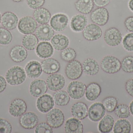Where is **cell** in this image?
<instances>
[{"label":"cell","mask_w":133,"mask_h":133,"mask_svg":"<svg viewBox=\"0 0 133 133\" xmlns=\"http://www.w3.org/2000/svg\"><path fill=\"white\" fill-rule=\"evenodd\" d=\"M33 16L36 21L41 24L48 23L51 18L50 12L44 8L36 9L34 12Z\"/></svg>","instance_id":"cell-28"},{"label":"cell","mask_w":133,"mask_h":133,"mask_svg":"<svg viewBox=\"0 0 133 133\" xmlns=\"http://www.w3.org/2000/svg\"><path fill=\"white\" fill-rule=\"evenodd\" d=\"M130 110L131 114L133 116V101L132 102L130 105Z\"/></svg>","instance_id":"cell-49"},{"label":"cell","mask_w":133,"mask_h":133,"mask_svg":"<svg viewBox=\"0 0 133 133\" xmlns=\"http://www.w3.org/2000/svg\"><path fill=\"white\" fill-rule=\"evenodd\" d=\"M54 30L51 26L48 24L40 25L36 30V36L42 41L50 40L54 35Z\"/></svg>","instance_id":"cell-17"},{"label":"cell","mask_w":133,"mask_h":133,"mask_svg":"<svg viewBox=\"0 0 133 133\" xmlns=\"http://www.w3.org/2000/svg\"><path fill=\"white\" fill-rule=\"evenodd\" d=\"M75 8L78 11L83 14H88L94 8L93 0H77L75 3Z\"/></svg>","instance_id":"cell-30"},{"label":"cell","mask_w":133,"mask_h":133,"mask_svg":"<svg viewBox=\"0 0 133 133\" xmlns=\"http://www.w3.org/2000/svg\"><path fill=\"white\" fill-rule=\"evenodd\" d=\"M35 133H53L52 127L46 123H42L37 125L35 129Z\"/></svg>","instance_id":"cell-42"},{"label":"cell","mask_w":133,"mask_h":133,"mask_svg":"<svg viewBox=\"0 0 133 133\" xmlns=\"http://www.w3.org/2000/svg\"><path fill=\"white\" fill-rule=\"evenodd\" d=\"M121 68L124 72L128 73L133 72V56H128L123 59Z\"/></svg>","instance_id":"cell-38"},{"label":"cell","mask_w":133,"mask_h":133,"mask_svg":"<svg viewBox=\"0 0 133 133\" xmlns=\"http://www.w3.org/2000/svg\"><path fill=\"white\" fill-rule=\"evenodd\" d=\"M26 103L21 99H15L12 101L9 108L10 115L15 117L22 116L26 112Z\"/></svg>","instance_id":"cell-15"},{"label":"cell","mask_w":133,"mask_h":133,"mask_svg":"<svg viewBox=\"0 0 133 133\" xmlns=\"http://www.w3.org/2000/svg\"><path fill=\"white\" fill-rule=\"evenodd\" d=\"M101 93V88L97 83L90 84L87 87L86 98L90 101H94L97 99Z\"/></svg>","instance_id":"cell-29"},{"label":"cell","mask_w":133,"mask_h":133,"mask_svg":"<svg viewBox=\"0 0 133 133\" xmlns=\"http://www.w3.org/2000/svg\"><path fill=\"white\" fill-rule=\"evenodd\" d=\"M94 4L98 8H104L108 5L111 0H93Z\"/></svg>","instance_id":"cell-45"},{"label":"cell","mask_w":133,"mask_h":133,"mask_svg":"<svg viewBox=\"0 0 133 133\" xmlns=\"http://www.w3.org/2000/svg\"><path fill=\"white\" fill-rule=\"evenodd\" d=\"M43 71L46 74H52L59 72L61 65L58 61L53 58L44 59L41 62Z\"/></svg>","instance_id":"cell-22"},{"label":"cell","mask_w":133,"mask_h":133,"mask_svg":"<svg viewBox=\"0 0 133 133\" xmlns=\"http://www.w3.org/2000/svg\"><path fill=\"white\" fill-rule=\"evenodd\" d=\"M125 88L127 93L133 97V79H130L126 83Z\"/></svg>","instance_id":"cell-46"},{"label":"cell","mask_w":133,"mask_h":133,"mask_svg":"<svg viewBox=\"0 0 133 133\" xmlns=\"http://www.w3.org/2000/svg\"><path fill=\"white\" fill-rule=\"evenodd\" d=\"M65 132L81 133L83 132V127L81 122L76 118H70L66 121L64 126Z\"/></svg>","instance_id":"cell-25"},{"label":"cell","mask_w":133,"mask_h":133,"mask_svg":"<svg viewBox=\"0 0 133 133\" xmlns=\"http://www.w3.org/2000/svg\"><path fill=\"white\" fill-rule=\"evenodd\" d=\"M87 86L80 81H73L69 84L67 87V93L74 99H80L85 94Z\"/></svg>","instance_id":"cell-5"},{"label":"cell","mask_w":133,"mask_h":133,"mask_svg":"<svg viewBox=\"0 0 133 133\" xmlns=\"http://www.w3.org/2000/svg\"><path fill=\"white\" fill-rule=\"evenodd\" d=\"M39 118L34 112H28L23 115L19 119L20 125L25 129H31L38 124Z\"/></svg>","instance_id":"cell-14"},{"label":"cell","mask_w":133,"mask_h":133,"mask_svg":"<svg viewBox=\"0 0 133 133\" xmlns=\"http://www.w3.org/2000/svg\"><path fill=\"white\" fill-rule=\"evenodd\" d=\"M71 113L74 118L79 120L84 119L88 116L87 106L82 102L75 103L71 108Z\"/></svg>","instance_id":"cell-24"},{"label":"cell","mask_w":133,"mask_h":133,"mask_svg":"<svg viewBox=\"0 0 133 133\" xmlns=\"http://www.w3.org/2000/svg\"><path fill=\"white\" fill-rule=\"evenodd\" d=\"M13 1L15 2H21L23 1L24 0H12Z\"/></svg>","instance_id":"cell-50"},{"label":"cell","mask_w":133,"mask_h":133,"mask_svg":"<svg viewBox=\"0 0 133 133\" xmlns=\"http://www.w3.org/2000/svg\"><path fill=\"white\" fill-rule=\"evenodd\" d=\"M102 69L109 74L116 73L121 68V62L117 58L112 55L105 56L101 62Z\"/></svg>","instance_id":"cell-2"},{"label":"cell","mask_w":133,"mask_h":133,"mask_svg":"<svg viewBox=\"0 0 133 133\" xmlns=\"http://www.w3.org/2000/svg\"><path fill=\"white\" fill-rule=\"evenodd\" d=\"M54 49L50 43L46 41H42L39 43L36 48V53L41 59H46L52 56Z\"/></svg>","instance_id":"cell-21"},{"label":"cell","mask_w":133,"mask_h":133,"mask_svg":"<svg viewBox=\"0 0 133 133\" xmlns=\"http://www.w3.org/2000/svg\"><path fill=\"white\" fill-rule=\"evenodd\" d=\"M55 102L58 106L67 105L69 102L70 98L68 93L64 91H59L53 94Z\"/></svg>","instance_id":"cell-33"},{"label":"cell","mask_w":133,"mask_h":133,"mask_svg":"<svg viewBox=\"0 0 133 133\" xmlns=\"http://www.w3.org/2000/svg\"><path fill=\"white\" fill-rule=\"evenodd\" d=\"M36 106L38 110L41 112L47 113L54 107V101L50 95L43 94L37 99Z\"/></svg>","instance_id":"cell-13"},{"label":"cell","mask_w":133,"mask_h":133,"mask_svg":"<svg viewBox=\"0 0 133 133\" xmlns=\"http://www.w3.org/2000/svg\"><path fill=\"white\" fill-rule=\"evenodd\" d=\"M115 123L114 118L109 115L104 116L98 125V130L102 133H109L112 130Z\"/></svg>","instance_id":"cell-31"},{"label":"cell","mask_w":133,"mask_h":133,"mask_svg":"<svg viewBox=\"0 0 133 133\" xmlns=\"http://www.w3.org/2000/svg\"><path fill=\"white\" fill-rule=\"evenodd\" d=\"M87 23V18L86 16L83 14H77L71 18L70 27L75 32H80L85 29Z\"/></svg>","instance_id":"cell-19"},{"label":"cell","mask_w":133,"mask_h":133,"mask_svg":"<svg viewBox=\"0 0 133 133\" xmlns=\"http://www.w3.org/2000/svg\"><path fill=\"white\" fill-rule=\"evenodd\" d=\"M18 28L19 31L23 34H31L36 30L37 23L33 17L24 16L19 20Z\"/></svg>","instance_id":"cell-3"},{"label":"cell","mask_w":133,"mask_h":133,"mask_svg":"<svg viewBox=\"0 0 133 133\" xmlns=\"http://www.w3.org/2000/svg\"><path fill=\"white\" fill-rule=\"evenodd\" d=\"M115 111V114L119 118H127L130 116L129 108L127 105L123 104L118 105L116 106Z\"/></svg>","instance_id":"cell-35"},{"label":"cell","mask_w":133,"mask_h":133,"mask_svg":"<svg viewBox=\"0 0 133 133\" xmlns=\"http://www.w3.org/2000/svg\"><path fill=\"white\" fill-rule=\"evenodd\" d=\"M9 55L13 61L20 62L23 61L26 58L28 53L25 48L20 45H17L11 48L9 53Z\"/></svg>","instance_id":"cell-23"},{"label":"cell","mask_w":133,"mask_h":133,"mask_svg":"<svg viewBox=\"0 0 133 133\" xmlns=\"http://www.w3.org/2000/svg\"><path fill=\"white\" fill-rule=\"evenodd\" d=\"M125 26L127 30L133 32V16H130L126 19L124 22Z\"/></svg>","instance_id":"cell-44"},{"label":"cell","mask_w":133,"mask_h":133,"mask_svg":"<svg viewBox=\"0 0 133 133\" xmlns=\"http://www.w3.org/2000/svg\"><path fill=\"white\" fill-rule=\"evenodd\" d=\"M48 87L52 91L61 90L65 85L64 77L59 74H53L50 75L46 79Z\"/></svg>","instance_id":"cell-10"},{"label":"cell","mask_w":133,"mask_h":133,"mask_svg":"<svg viewBox=\"0 0 133 133\" xmlns=\"http://www.w3.org/2000/svg\"><path fill=\"white\" fill-rule=\"evenodd\" d=\"M7 86L5 79L0 75V93H2L5 90Z\"/></svg>","instance_id":"cell-47"},{"label":"cell","mask_w":133,"mask_h":133,"mask_svg":"<svg viewBox=\"0 0 133 133\" xmlns=\"http://www.w3.org/2000/svg\"><path fill=\"white\" fill-rule=\"evenodd\" d=\"M64 113L58 109H52L46 115L47 123L54 129L62 126L64 122Z\"/></svg>","instance_id":"cell-4"},{"label":"cell","mask_w":133,"mask_h":133,"mask_svg":"<svg viewBox=\"0 0 133 133\" xmlns=\"http://www.w3.org/2000/svg\"><path fill=\"white\" fill-rule=\"evenodd\" d=\"M91 21L98 26H104L108 23L109 13L107 9L98 8L92 12L90 15Z\"/></svg>","instance_id":"cell-8"},{"label":"cell","mask_w":133,"mask_h":133,"mask_svg":"<svg viewBox=\"0 0 133 133\" xmlns=\"http://www.w3.org/2000/svg\"><path fill=\"white\" fill-rule=\"evenodd\" d=\"M104 39L107 45L115 47L120 44L122 40V36L120 31L115 27H111L105 31Z\"/></svg>","instance_id":"cell-7"},{"label":"cell","mask_w":133,"mask_h":133,"mask_svg":"<svg viewBox=\"0 0 133 133\" xmlns=\"http://www.w3.org/2000/svg\"><path fill=\"white\" fill-rule=\"evenodd\" d=\"M129 7L130 9L133 12V0H130L129 2Z\"/></svg>","instance_id":"cell-48"},{"label":"cell","mask_w":133,"mask_h":133,"mask_svg":"<svg viewBox=\"0 0 133 133\" xmlns=\"http://www.w3.org/2000/svg\"><path fill=\"white\" fill-rule=\"evenodd\" d=\"M12 40V34L9 30L0 27V44L2 45L9 44Z\"/></svg>","instance_id":"cell-37"},{"label":"cell","mask_w":133,"mask_h":133,"mask_svg":"<svg viewBox=\"0 0 133 133\" xmlns=\"http://www.w3.org/2000/svg\"><path fill=\"white\" fill-rule=\"evenodd\" d=\"M102 34L101 28L95 23H91L87 26L83 32L84 37L90 41L98 40L102 36Z\"/></svg>","instance_id":"cell-11"},{"label":"cell","mask_w":133,"mask_h":133,"mask_svg":"<svg viewBox=\"0 0 133 133\" xmlns=\"http://www.w3.org/2000/svg\"><path fill=\"white\" fill-rule=\"evenodd\" d=\"M12 130L11 123L5 119L0 118V133H11Z\"/></svg>","instance_id":"cell-41"},{"label":"cell","mask_w":133,"mask_h":133,"mask_svg":"<svg viewBox=\"0 0 133 133\" xmlns=\"http://www.w3.org/2000/svg\"><path fill=\"white\" fill-rule=\"evenodd\" d=\"M26 78L25 72L23 68L15 66L9 69L6 73L5 79L7 83L12 86L22 84Z\"/></svg>","instance_id":"cell-1"},{"label":"cell","mask_w":133,"mask_h":133,"mask_svg":"<svg viewBox=\"0 0 133 133\" xmlns=\"http://www.w3.org/2000/svg\"><path fill=\"white\" fill-rule=\"evenodd\" d=\"M131 128V124L128 120L119 119L115 123L113 131L115 133H130Z\"/></svg>","instance_id":"cell-32"},{"label":"cell","mask_w":133,"mask_h":133,"mask_svg":"<svg viewBox=\"0 0 133 133\" xmlns=\"http://www.w3.org/2000/svg\"><path fill=\"white\" fill-rule=\"evenodd\" d=\"M38 38L34 34H29L25 35L22 40V45L27 50H32L36 48L38 45Z\"/></svg>","instance_id":"cell-34"},{"label":"cell","mask_w":133,"mask_h":133,"mask_svg":"<svg viewBox=\"0 0 133 133\" xmlns=\"http://www.w3.org/2000/svg\"><path fill=\"white\" fill-rule=\"evenodd\" d=\"M51 43L53 47L57 50H63L69 46V38L62 34L55 35L51 40Z\"/></svg>","instance_id":"cell-27"},{"label":"cell","mask_w":133,"mask_h":133,"mask_svg":"<svg viewBox=\"0 0 133 133\" xmlns=\"http://www.w3.org/2000/svg\"><path fill=\"white\" fill-rule=\"evenodd\" d=\"M1 22L2 24L5 29L12 30L17 27L18 23V19L13 12H6L2 16Z\"/></svg>","instance_id":"cell-18"},{"label":"cell","mask_w":133,"mask_h":133,"mask_svg":"<svg viewBox=\"0 0 133 133\" xmlns=\"http://www.w3.org/2000/svg\"><path fill=\"white\" fill-rule=\"evenodd\" d=\"M1 19H2L1 15V13H0V23H1Z\"/></svg>","instance_id":"cell-51"},{"label":"cell","mask_w":133,"mask_h":133,"mask_svg":"<svg viewBox=\"0 0 133 133\" xmlns=\"http://www.w3.org/2000/svg\"><path fill=\"white\" fill-rule=\"evenodd\" d=\"M45 2V0H27V4L30 8L36 9L42 7Z\"/></svg>","instance_id":"cell-43"},{"label":"cell","mask_w":133,"mask_h":133,"mask_svg":"<svg viewBox=\"0 0 133 133\" xmlns=\"http://www.w3.org/2000/svg\"><path fill=\"white\" fill-rule=\"evenodd\" d=\"M105 110L103 104L100 102H96L89 108L88 112L89 118L93 122H98L104 117Z\"/></svg>","instance_id":"cell-12"},{"label":"cell","mask_w":133,"mask_h":133,"mask_svg":"<svg viewBox=\"0 0 133 133\" xmlns=\"http://www.w3.org/2000/svg\"><path fill=\"white\" fill-rule=\"evenodd\" d=\"M76 52L74 49L68 48L63 50L61 54V58L66 62L72 61L76 57Z\"/></svg>","instance_id":"cell-39"},{"label":"cell","mask_w":133,"mask_h":133,"mask_svg":"<svg viewBox=\"0 0 133 133\" xmlns=\"http://www.w3.org/2000/svg\"><path fill=\"white\" fill-rule=\"evenodd\" d=\"M42 66L39 62L30 61L25 67V72L28 77L35 79L40 76L42 73Z\"/></svg>","instance_id":"cell-20"},{"label":"cell","mask_w":133,"mask_h":133,"mask_svg":"<svg viewBox=\"0 0 133 133\" xmlns=\"http://www.w3.org/2000/svg\"><path fill=\"white\" fill-rule=\"evenodd\" d=\"M69 23L68 16L63 13H58L51 18L50 24L53 29L57 32L64 31L67 27Z\"/></svg>","instance_id":"cell-9"},{"label":"cell","mask_w":133,"mask_h":133,"mask_svg":"<svg viewBox=\"0 0 133 133\" xmlns=\"http://www.w3.org/2000/svg\"><path fill=\"white\" fill-rule=\"evenodd\" d=\"M122 45L125 50L128 52H133V33L127 34L123 38Z\"/></svg>","instance_id":"cell-40"},{"label":"cell","mask_w":133,"mask_h":133,"mask_svg":"<svg viewBox=\"0 0 133 133\" xmlns=\"http://www.w3.org/2000/svg\"><path fill=\"white\" fill-rule=\"evenodd\" d=\"M84 72L89 75H94L98 73L99 66L97 62L92 58H88L84 61L83 63Z\"/></svg>","instance_id":"cell-26"},{"label":"cell","mask_w":133,"mask_h":133,"mask_svg":"<svg viewBox=\"0 0 133 133\" xmlns=\"http://www.w3.org/2000/svg\"><path fill=\"white\" fill-rule=\"evenodd\" d=\"M48 90L46 82L43 80L37 79L31 83L30 86V93L35 97H39L45 94Z\"/></svg>","instance_id":"cell-16"},{"label":"cell","mask_w":133,"mask_h":133,"mask_svg":"<svg viewBox=\"0 0 133 133\" xmlns=\"http://www.w3.org/2000/svg\"><path fill=\"white\" fill-rule=\"evenodd\" d=\"M83 67L81 62L77 60L70 62L65 69V75L67 78L72 80L77 79L83 73Z\"/></svg>","instance_id":"cell-6"},{"label":"cell","mask_w":133,"mask_h":133,"mask_svg":"<svg viewBox=\"0 0 133 133\" xmlns=\"http://www.w3.org/2000/svg\"><path fill=\"white\" fill-rule=\"evenodd\" d=\"M118 103L117 98L113 97H108L102 101V104L104 106L105 110L109 112H112L115 111Z\"/></svg>","instance_id":"cell-36"}]
</instances>
